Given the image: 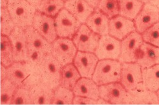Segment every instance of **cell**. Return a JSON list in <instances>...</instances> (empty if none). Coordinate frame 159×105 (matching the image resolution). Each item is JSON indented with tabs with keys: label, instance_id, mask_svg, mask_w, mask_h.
I'll use <instances>...</instances> for the list:
<instances>
[{
	"label": "cell",
	"instance_id": "cell-1",
	"mask_svg": "<svg viewBox=\"0 0 159 105\" xmlns=\"http://www.w3.org/2000/svg\"><path fill=\"white\" fill-rule=\"evenodd\" d=\"M7 78L17 87L31 89L41 81L38 66L28 61L14 62L7 68Z\"/></svg>",
	"mask_w": 159,
	"mask_h": 105
},
{
	"label": "cell",
	"instance_id": "cell-2",
	"mask_svg": "<svg viewBox=\"0 0 159 105\" xmlns=\"http://www.w3.org/2000/svg\"><path fill=\"white\" fill-rule=\"evenodd\" d=\"M24 30L27 38L28 61L39 66L47 54H51L52 44L33 26H30Z\"/></svg>",
	"mask_w": 159,
	"mask_h": 105
},
{
	"label": "cell",
	"instance_id": "cell-3",
	"mask_svg": "<svg viewBox=\"0 0 159 105\" xmlns=\"http://www.w3.org/2000/svg\"><path fill=\"white\" fill-rule=\"evenodd\" d=\"M7 9L16 26L25 30L33 25L36 8L26 0H8Z\"/></svg>",
	"mask_w": 159,
	"mask_h": 105
},
{
	"label": "cell",
	"instance_id": "cell-4",
	"mask_svg": "<svg viewBox=\"0 0 159 105\" xmlns=\"http://www.w3.org/2000/svg\"><path fill=\"white\" fill-rule=\"evenodd\" d=\"M122 62L113 59H102L98 61L92 80L98 85L120 82Z\"/></svg>",
	"mask_w": 159,
	"mask_h": 105
},
{
	"label": "cell",
	"instance_id": "cell-5",
	"mask_svg": "<svg viewBox=\"0 0 159 105\" xmlns=\"http://www.w3.org/2000/svg\"><path fill=\"white\" fill-rule=\"evenodd\" d=\"M62 66L51 54H47L38 66L41 80L55 90L60 85L61 71Z\"/></svg>",
	"mask_w": 159,
	"mask_h": 105
},
{
	"label": "cell",
	"instance_id": "cell-6",
	"mask_svg": "<svg viewBox=\"0 0 159 105\" xmlns=\"http://www.w3.org/2000/svg\"><path fill=\"white\" fill-rule=\"evenodd\" d=\"M77 48L73 40L67 38H59L52 43L51 54L64 66L74 61Z\"/></svg>",
	"mask_w": 159,
	"mask_h": 105
},
{
	"label": "cell",
	"instance_id": "cell-7",
	"mask_svg": "<svg viewBox=\"0 0 159 105\" xmlns=\"http://www.w3.org/2000/svg\"><path fill=\"white\" fill-rule=\"evenodd\" d=\"M55 25L57 36L72 38L81 25L80 22L66 8H62L56 16Z\"/></svg>",
	"mask_w": 159,
	"mask_h": 105
},
{
	"label": "cell",
	"instance_id": "cell-8",
	"mask_svg": "<svg viewBox=\"0 0 159 105\" xmlns=\"http://www.w3.org/2000/svg\"><path fill=\"white\" fill-rule=\"evenodd\" d=\"M143 43L142 35L134 31L125 37L121 42V53L118 61L123 62H135L139 48Z\"/></svg>",
	"mask_w": 159,
	"mask_h": 105
},
{
	"label": "cell",
	"instance_id": "cell-9",
	"mask_svg": "<svg viewBox=\"0 0 159 105\" xmlns=\"http://www.w3.org/2000/svg\"><path fill=\"white\" fill-rule=\"evenodd\" d=\"M101 36L82 24L73 37V42L79 51L95 52Z\"/></svg>",
	"mask_w": 159,
	"mask_h": 105
},
{
	"label": "cell",
	"instance_id": "cell-10",
	"mask_svg": "<svg viewBox=\"0 0 159 105\" xmlns=\"http://www.w3.org/2000/svg\"><path fill=\"white\" fill-rule=\"evenodd\" d=\"M121 53V42L118 39L109 35L100 37L95 54L99 60H117Z\"/></svg>",
	"mask_w": 159,
	"mask_h": 105
},
{
	"label": "cell",
	"instance_id": "cell-11",
	"mask_svg": "<svg viewBox=\"0 0 159 105\" xmlns=\"http://www.w3.org/2000/svg\"><path fill=\"white\" fill-rule=\"evenodd\" d=\"M143 82L142 68L136 62H123L120 82L127 91L133 90Z\"/></svg>",
	"mask_w": 159,
	"mask_h": 105
},
{
	"label": "cell",
	"instance_id": "cell-12",
	"mask_svg": "<svg viewBox=\"0 0 159 105\" xmlns=\"http://www.w3.org/2000/svg\"><path fill=\"white\" fill-rule=\"evenodd\" d=\"M136 30L141 34L151 26L159 22V8L151 3H144L134 19Z\"/></svg>",
	"mask_w": 159,
	"mask_h": 105
},
{
	"label": "cell",
	"instance_id": "cell-13",
	"mask_svg": "<svg viewBox=\"0 0 159 105\" xmlns=\"http://www.w3.org/2000/svg\"><path fill=\"white\" fill-rule=\"evenodd\" d=\"M125 104H158L159 99L156 92L148 89L142 82L133 90L127 91Z\"/></svg>",
	"mask_w": 159,
	"mask_h": 105
},
{
	"label": "cell",
	"instance_id": "cell-14",
	"mask_svg": "<svg viewBox=\"0 0 159 105\" xmlns=\"http://www.w3.org/2000/svg\"><path fill=\"white\" fill-rule=\"evenodd\" d=\"M11 41L14 59L15 62L28 61L27 38L25 30L18 26H16L9 36Z\"/></svg>",
	"mask_w": 159,
	"mask_h": 105
},
{
	"label": "cell",
	"instance_id": "cell-15",
	"mask_svg": "<svg viewBox=\"0 0 159 105\" xmlns=\"http://www.w3.org/2000/svg\"><path fill=\"white\" fill-rule=\"evenodd\" d=\"M32 26L48 42L53 43L57 39L55 19L52 17L36 11Z\"/></svg>",
	"mask_w": 159,
	"mask_h": 105
},
{
	"label": "cell",
	"instance_id": "cell-16",
	"mask_svg": "<svg viewBox=\"0 0 159 105\" xmlns=\"http://www.w3.org/2000/svg\"><path fill=\"white\" fill-rule=\"evenodd\" d=\"M100 98L110 104H124L127 97V90L121 83L113 82L99 87Z\"/></svg>",
	"mask_w": 159,
	"mask_h": 105
},
{
	"label": "cell",
	"instance_id": "cell-17",
	"mask_svg": "<svg viewBox=\"0 0 159 105\" xmlns=\"http://www.w3.org/2000/svg\"><path fill=\"white\" fill-rule=\"evenodd\" d=\"M99 59L92 52L79 51L74 59V65L82 77L91 78Z\"/></svg>",
	"mask_w": 159,
	"mask_h": 105
},
{
	"label": "cell",
	"instance_id": "cell-18",
	"mask_svg": "<svg viewBox=\"0 0 159 105\" xmlns=\"http://www.w3.org/2000/svg\"><path fill=\"white\" fill-rule=\"evenodd\" d=\"M136 31L134 22L120 15L110 19L109 35L122 40L131 33Z\"/></svg>",
	"mask_w": 159,
	"mask_h": 105
},
{
	"label": "cell",
	"instance_id": "cell-19",
	"mask_svg": "<svg viewBox=\"0 0 159 105\" xmlns=\"http://www.w3.org/2000/svg\"><path fill=\"white\" fill-rule=\"evenodd\" d=\"M136 62L142 69L159 64V47L143 42L138 52Z\"/></svg>",
	"mask_w": 159,
	"mask_h": 105
},
{
	"label": "cell",
	"instance_id": "cell-20",
	"mask_svg": "<svg viewBox=\"0 0 159 105\" xmlns=\"http://www.w3.org/2000/svg\"><path fill=\"white\" fill-rule=\"evenodd\" d=\"M64 8L83 24L86 23L89 17L95 10L85 0H68L64 3Z\"/></svg>",
	"mask_w": 159,
	"mask_h": 105
},
{
	"label": "cell",
	"instance_id": "cell-21",
	"mask_svg": "<svg viewBox=\"0 0 159 105\" xmlns=\"http://www.w3.org/2000/svg\"><path fill=\"white\" fill-rule=\"evenodd\" d=\"M110 19L98 8L89 17L86 25L94 33L99 36L109 34Z\"/></svg>",
	"mask_w": 159,
	"mask_h": 105
},
{
	"label": "cell",
	"instance_id": "cell-22",
	"mask_svg": "<svg viewBox=\"0 0 159 105\" xmlns=\"http://www.w3.org/2000/svg\"><path fill=\"white\" fill-rule=\"evenodd\" d=\"M75 96L98 100L100 98L98 85L90 78H80L73 89Z\"/></svg>",
	"mask_w": 159,
	"mask_h": 105
},
{
	"label": "cell",
	"instance_id": "cell-23",
	"mask_svg": "<svg viewBox=\"0 0 159 105\" xmlns=\"http://www.w3.org/2000/svg\"><path fill=\"white\" fill-rule=\"evenodd\" d=\"M54 90L42 80L30 89L32 104H50L54 97Z\"/></svg>",
	"mask_w": 159,
	"mask_h": 105
},
{
	"label": "cell",
	"instance_id": "cell-24",
	"mask_svg": "<svg viewBox=\"0 0 159 105\" xmlns=\"http://www.w3.org/2000/svg\"><path fill=\"white\" fill-rule=\"evenodd\" d=\"M80 76L75 65L69 64L64 66L61 71L60 85L73 90Z\"/></svg>",
	"mask_w": 159,
	"mask_h": 105
},
{
	"label": "cell",
	"instance_id": "cell-25",
	"mask_svg": "<svg viewBox=\"0 0 159 105\" xmlns=\"http://www.w3.org/2000/svg\"><path fill=\"white\" fill-rule=\"evenodd\" d=\"M118 1L119 3V15L130 20H134L144 4L139 0Z\"/></svg>",
	"mask_w": 159,
	"mask_h": 105
},
{
	"label": "cell",
	"instance_id": "cell-26",
	"mask_svg": "<svg viewBox=\"0 0 159 105\" xmlns=\"http://www.w3.org/2000/svg\"><path fill=\"white\" fill-rule=\"evenodd\" d=\"M143 83L148 89L157 92L159 89V64L142 69Z\"/></svg>",
	"mask_w": 159,
	"mask_h": 105
},
{
	"label": "cell",
	"instance_id": "cell-27",
	"mask_svg": "<svg viewBox=\"0 0 159 105\" xmlns=\"http://www.w3.org/2000/svg\"><path fill=\"white\" fill-rule=\"evenodd\" d=\"M64 7V0H42L36 9L38 11L53 17L56 16Z\"/></svg>",
	"mask_w": 159,
	"mask_h": 105
},
{
	"label": "cell",
	"instance_id": "cell-28",
	"mask_svg": "<svg viewBox=\"0 0 159 105\" xmlns=\"http://www.w3.org/2000/svg\"><path fill=\"white\" fill-rule=\"evenodd\" d=\"M1 61L7 68L15 62L11 41L9 37L5 35L1 37Z\"/></svg>",
	"mask_w": 159,
	"mask_h": 105
},
{
	"label": "cell",
	"instance_id": "cell-29",
	"mask_svg": "<svg viewBox=\"0 0 159 105\" xmlns=\"http://www.w3.org/2000/svg\"><path fill=\"white\" fill-rule=\"evenodd\" d=\"M74 93L71 89L59 85L54 92L52 103L53 104H73Z\"/></svg>",
	"mask_w": 159,
	"mask_h": 105
},
{
	"label": "cell",
	"instance_id": "cell-30",
	"mask_svg": "<svg viewBox=\"0 0 159 105\" xmlns=\"http://www.w3.org/2000/svg\"><path fill=\"white\" fill-rule=\"evenodd\" d=\"M97 8L110 19L119 15L118 0H99Z\"/></svg>",
	"mask_w": 159,
	"mask_h": 105
},
{
	"label": "cell",
	"instance_id": "cell-31",
	"mask_svg": "<svg viewBox=\"0 0 159 105\" xmlns=\"http://www.w3.org/2000/svg\"><path fill=\"white\" fill-rule=\"evenodd\" d=\"M17 87L8 78L2 82L1 86V104H11Z\"/></svg>",
	"mask_w": 159,
	"mask_h": 105
},
{
	"label": "cell",
	"instance_id": "cell-32",
	"mask_svg": "<svg viewBox=\"0 0 159 105\" xmlns=\"http://www.w3.org/2000/svg\"><path fill=\"white\" fill-rule=\"evenodd\" d=\"M16 24L13 21L7 8H1V33L2 35L9 36L14 30Z\"/></svg>",
	"mask_w": 159,
	"mask_h": 105
},
{
	"label": "cell",
	"instance_id": "cell-33",
	"mask_svg": "<svg viewBox=\"0 0 159 105\" xmlns=\"http://www.w3.org/2000/svg\"><path fill=\"white\" fill-rule=\"evenodd\" d=\"M143 41L159 47V22L142 33Z\"/></svg>",
	"mask_w": 159,
	"mask_h": 105
},
{
	"label": "cell",
	"instance_id": "cell-34",
	"mask_svg": "<svg viewBox=\"0 0 159 105\" xmlns=\"http://www.w3.org/2000/svg\"><path fill=\"white\" fill-rule=\"evenodd\" d=\"M11 104H32L30 90L24 87H17Z\"/></svg>",
	"mask_w": 159,
	"mask_h": 105
},
{
	"label": "cell",
	"instance_id": "cell-35",
	"mask_svg": "<svg viewBox=\"0 0 159 105\" xmlns=\"http://www.w3.org/2000/svg\"><path fill=\"white\" fill-rule=\"evenodd\" d=\"M73 104H98V100L91 98L75 96L73 99Z\"/></svg>",
	"mask_w": 159,
	"mask_h": 105
},
{
	"label": "cell",
	"instance_id": "cell-36",
	"mask_svg": "<svg viewBox=\"0 0 159 105\" xmlns=\"http://www.w3.org/2000/svg\"><path fill=\"white\" fill-rule=\"evenodd\" d=\"M5 78H7V67L2 64L1 66V80L3 81Z\"/></svg>",
	"mask_w": 159,
	"mask_h": 105
},
{
	"label": "cell",
	"instance_id": "cell-37",
	"mask_svg": "<svg viewBox=\"0 0 159 105\" xmlns=\"http://www.w3.org/2000/svg\"><path fill=\"white\" fill-rule=\"evenodd\" d=\"M86 2H87L92 7H93L94 9L98 7V3L99 2V0H85Z\"/></svg>",
	"mask_w": 159,
	"mask_h": 105
},
{
	"label": "cell",
	"instance_id": "cell-38",
	"mask_svg": "<svg viewBox=\"0 0 159 105\" xmlns=\"http://www.w3.org/2000/svg\"><path fill=\"white\" fill-rule=\"evenodd\" d=\"M26 1H28L30 3L36 8L39 5V3H41L42 0H26Z\"/></svg>",
	"mask_w": 159,
	"mask_h": 105
},
{
	"label": "cell",
	"instance_id": "cell-39",
	"mask_svg": "<svg viewBox=\"0 0 159 105\" xmlns=\"http://www.w3.org/2000/svg\"><path fill=\"white\" fill-rule=\"evenodd\" d=\"M149 3L159 8V0H149Z\"/></svg>",
	"mask_w": 159,
	"mask_h": 105
},
{
	"label": "cell",
	"instance_id": "cell-40",
	"mask_svg": "<svg viewBox=\"0 0 159 105\" xmlns=\"http://www.w3.org/2000/svg\"><path fill=\"white\" fill-rule=\"evenodd\" d=\"M109 104L110 103L101 98L98 99V104Z\"/></svg>",
	"mask_w": 159,
	"mask_h": 105
},
{
	"label": "cell",
	"instance_id": "cell-41",
	"mask_svg": "<svg viewBox=\"0 0 159 105\" xmlns=\"http://www.w3.org/2000/svg\"><path fill=\"white\" fill-rule=\"evenodd\" d=\"M8 3V0H1V7L7 8Z\"/></svg>",
	"mask_w": 159,
	"mask_h": 105
},
{
	"label": "cell",
	"instance_id": "cell-42",
	"mask_svg": "<svg viewBox=\"0 0 159 105\" xmlns=\"http://www.w3.org/2000/svg\"><path fill=\"white\" fill-rule=\"evenodd\" d=\"M139 1L142 2L144 3H148V2H149V0H139Z\"/></svg>",
	"mask_w": 159,
	"mask_h": 105
},
{
	"label": "cell",
	"instance_id": "cell-43",
	"mask_svg": "<svg viewBox=\"0 0 159 105\" xmlns=\"http://www.w3.org/2000/svg\"><path fill=\"white\" fill-rule=\"evenodd\" d=\"M156 93H157V96L158 97V99H159V89L156 92Z\"/></svg>",
	"mask_w": 159,
	"mask_h": 105
},
{
	"label": "cell",
	"instance_id": "cell-44",
	"mask_svg": "<svg viewBox=\"0 0 159 105\" xmlns=\"http://www.w3.org/2000/svg\"><path fill=\"white\" fill-rule=\"evenodd\" d=\"M64 1H68V0H64Z\"/></svg>",
	"mask_w": 159,
	"mask_h": 105
}]
</instances>
